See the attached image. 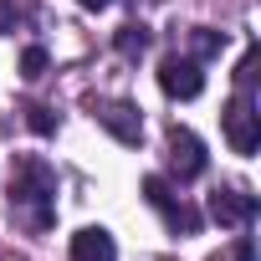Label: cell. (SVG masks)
<instances>
[{"label": "cell", "mask_w": 261, "mask_h": 261, "mask_svg": "<svg viewBox=\"0 0 261 261\" xmlns=\"http://www.w3.org/2000/svg\"><path fill=\"white\" fill-rule=\"evenodd\" d=\"M57 169L46 164V159H36V154H26V159H16V169H11V215L26 225V230H51V220H57Z\"/></svg>", "instance_id": "6da1fadb"}, {"label": "cell", "mask_w": 261, "mask_h": 261, "mask_svg": "<svg viewBox=\"0 0 261 261\" xmlns=\"http://www.w3.org/2000/svg\"><path fill=\"white\" fill-rule=\"evenodd\" d=\"M205 169H210V154H205L200 134H190L185 123H174V128H169V174H174L179 185H190V179H200Z\"/></svg>", "instance_id": "5b68a950"}, {"label": "cell", "mask_w": 261, "mask_h": 261, "mask_svg": "<svg viewBox=\"0 0 261 261\" xmlns=\"http://www.w3.org/2000/svg\"><path fill=\"white\" fill-rule=\"evenodd\" d=\"M92 118L108 128L118 144H128V149L144 139V113H139V102H128V97H108V102H97Z\"/></svg>", "instance_id": "8992f818"}, {"label": "cell", "mask_w": 261, "mask_h": 261, "mask_svg": "<svg viewBox=\"0 0 261 261\" xmlns=\"http://www.w3.org/2000/svg\"><path fill=\"white\" fill-rule=\"evenodd\" d=\"M72 261H118V241L102 225H82L72 236Z\"/></svg>", "instance_id": "ba28073f"}, {"label": "cell", "mask_w": 261, "mask_h": 261, "mask_svg": "<svg viewBox=\"0 0 261 261\" xmlns=\"http://www.w3.org/2000/svg\"><path fill=\"white\" fill-rule=\"evenodd\" d=\"M220 51H225V36H220V31H210V26H195V31H190V51H185V57L210 62V57H220Z\"/></svg>", "instance_id": "30bf717a"}, {"label": "cell", "mask_w": 261, "mask_h": 261, "mask_svg": "<svg viewBox=\"0 0 261 261\" xmlns=\"http://www.w3.org/2000/svg\"><path fill=\"white\" fill-rule=\"evenodd\" d=\"M149 41H154V36H149V26H144V21H128V26H118V31H113V51H118L123 62H139V57L149 51Z\"/></svg>", "instance_id": "9c48e42d"}, {"label": "cell", "mask_w": 261, "mask_h": 261, "mask_svg": "<svg viewBox=\"0 0 261 261\" xmlns=\"http://www.w3.org/2000/svg\"><path fill=\"white\" fill-rule=\"evenodd\" d=\"M77 6H82V11H108L113 0H77Z\"/></svg>", "instance_id": "9a60e30c"}, {"label": "cell", "mask_w": 261, "mask_h": 261, "mask_svg": "<svg viewBox=\"0 0 261 261\" xmlns=\"http://www.w3.org/2000/svg\"><path fill=\"white\" fill-rule=\"evenodd\" d=\"M225 139L236 154H256L261 149V113H256V92L236 87V97L225 102Z\"/></svg>", "instance_id": "7a4b0ae2"}, {"label": "cell", "mask_w": 261, "mask_h": 261, "mask_svg": "<svg viewBox=\"0 0 261 261\" xmlns=\"http://www.w3.org/2000/svg\"><path fill=\"white\" fill-rule=\"evenodd\" d=\"M46 67H51V51H46V46H26V51H21V77H26V82H41Z\"/></svg>", "instance_id": "8fae6325"}, {"label": "cell", "mask_w": 261, "mask_h": 261, "mask_svg": "<svg viewBox=\"0 0 261 261\" xmlns=\"http://www.w3.org/2000/svg\"><path fill=\"white\" fill-rule=\"evenodd\" d=\"M16 31V0H0V36Z\"/></svg>", "instance_id": "4fadbf2b"}, {"label": "cell", "mask_w": 261, "mask_h": 261, "mask_svg": "<svg viewBox=\"0 0 261 261\" xmlns=\"http://www.w3.org/2000/svg\"><path fill=\"white\" fill-rule=\"evenodd\" d=\"M236 261H256V241H251V236L236 241Z\"/></svg>", "instance_id": "5bb4252c"}, {"label": "cell", "mask_w": 261, "mask_h": 261, "mask_svg": "<svg viewBox=\"0 0 261 261\" xmlns=\"http://www.w3.org/2000/svg\"><path fill=\"white\" fill-rule=\"evenodd\" d=\"M256 195H246V190H215L210 195V220L215 225H251L256 220Z\"/></svg>", "instance_id": "52a82bcc"}, {"label": "cell", "mask_w": 261, "mask_h": 261, "mask_svg": "<svg viewBox=\"0 0 261 261\" xmlns=\"http://www.w3.org/2000/svg\"><path fill=\"white\" fill-rule=\"evenodd\" d=\"M144 200L164 215V225H169L174 236H195V230H200V210H195V205H185L164 174H144Z\"/></svg>", "instance_id": "3957f363"}, {"label": "cell", "mask_w": 261, "mask_h": 261, "mask_svg": "<svg viewBox=\"0 0 261 261\" xmlns=\"http://www.w3.org/2000/svg\"><path fill=\"white\" fill-rule=\"evenodd\" d=\"M159 87H164V97H174V102H195L200 92H205V62H195V57H164L159 62Z\"/></svg>", "instance_id": "277c9868"}, {"label": "cell", "mask_w": 261, "mask_h": 261, "mask_svg": "<svg viewBox=\"0 0 261 261\" xmlns=\"http://www.w3.org/2000/svg\"><path fill=\"white\" fill-rule=\"evenodd\" d=\"M26 128L41 134V139H51V134H57V113H51L46 102H31V108H26Z\"/></svg>", "instance_id": "7c38bea8"}]
</instances>
